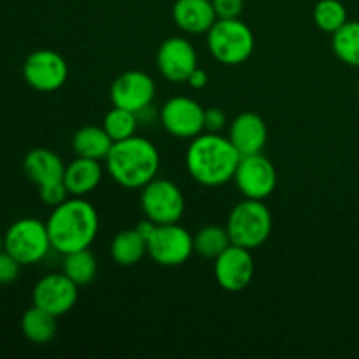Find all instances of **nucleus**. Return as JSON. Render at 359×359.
<instances>
[{"instance_id":"1","label":"nucleus","mask_w":359,"mask_h":359,"mask_svg":"<svg viewBox=\"0 0 359 359\" xmlns=\"http://www.w3.org/2000/svg\"><path fill=\"white\" fill-rule=\"evenodd\" d=\"M51 248L60 255L90 249L98 233V214L84 196H72L53 207L48 223Z\"/></svg>"},{"instance_id":"2","label":"nucleus","mask_w":359,"mask_h":359,"mask_svg":"<svg viewBox=\"0 0 359 359\" xmlns=\"http://www.w3.org/2000/svg\"><path fill=\"white\" fill-rule=\"evenodd\" d=\"M241 158L230 139L207 132L205 135H196L189 144L186 168L198 184L216 188L235 177Z\"/></svg>"},{"instance_id":"3","label":"nucleus","mask_w":359,"mask_h":359,"mask_svg":"<svg viewBox=\"0 0 359 359\" xmlns=\"http://www.w3.org/2000/svg\"><path fill=\"white\" fill-rule=\"evenodd\" d=\"M105 165L111 177L119 186L139 189L156 177L160 170V153L153 142L133 135L112 144Z\"/></svg>"},{"instance_id":"4","label":"nucleus","mask_w":359,"mask_h":359,"mask_svg":"<svg viewBox=\"0 0 359 359\" xmlns=\"http://www.w3.org/2000/svg\"><path fill=\"white\" fill-rule=\"evenodd\" d=\"M226 230L231 244L252 251L269 241L272 233V214L263 200L245 198L231 209Z\"/></svg>"},{"instance_id":"5","label":"nucleus","mask_w":359,"mask_h":359,"mask_svg":"<svg viewBox=\"0 0 359 359\" xmlns=\"http://www.w3.org/2000/svg\"><path fill=\"white\" fill-rule=\"evenodd\" d=\"M207 46L217 62L224 65H241L252 55L255 35L238 18L217 20L207 32Z\"/></svg>"},{"instance_id":"6","label":"nucleus","mask_w":359,"mask_h":359,"mask_svg":"<svg viewBox=\"0 0 359 359\" xmlns=\"http://www.w3.org/2000/svg\"><path fill=\"white\" fill-rule=\"evenodd\" d=\"M51 248L48 226L35 217H23L9 226L4 235V251L21 265L42 262Z\"/></svg>"},{"instance_id":"7","label":"nucleus","mask_w":359,"mask_h":359,"mask_svg":"<svg viewBox=\"0 0 359 359\" xmlns=\"http://www.w3.org/2000/svg\"><path fill=\"white\" fill-rule=\"evenodd\" d=\"M195 251L193 235L177 223L156 224L147 238V255L161 266H179Z\"/></svg>"},{"instance_id":"8","label":"nucleus","mask_w":359,"mask_h":359,"mask_svg":"<svg viewBox=\"0 0 359 359\" xmlns=\"http://www.w3.org/2000/svg\"><path fill=\"white\" fill-rule=\"evenodd\" d=\"M140 205L147 219L153 223H179L184 214V196L172 181L154 177L142 188Z\"/></svg>"},{"instance_id":"9","label":"nucleus","mask_w":359,"mask_h":359,"mask_svg":"<svg viewBox=\"0 0 359 359\" xmlns=\"http://www.w3.org/2000/svg\"><path fill=\"white\" fill-rule=\"evenodd\" d=\"M23 77L34 90L51 93L65 84L69 77V65L60 53L53 49H37L25 60Z\"/></svg>"},{"instance_id":"10","label":"nucleus","mask_w":359,"mask_h":359,"mask_svg":"<svg viewBox=\"0 0 359 359\" xmlns=\"http://www.w3.org/2000/svg\"><path fill=\"white\" fill-rule=\"evenodd\" d=\"M233 181L245 198L265 200L276 191L277 172L272 161L262 153L242 156Z\"/></svg>"},{"instance_id":"11","label":"nucleus","mask_w":359,"mask_h":359,"mask_svg":"<svg viewBox=\"0 0 359 359\" xmlns=\"http://www.w3.org/2000/svg\"><path fill=\"white\" fill-rule=\"evenodd\" d=\"M255 259L249 249L231 244L214 259V277L224 291L238 293L251 284Z\"/></svg>"},{"instance_id":"12","label":"nucleus","mask_w":359,"mask_h":359,"mask_svg":"<svg viewBox=\"0 0 359 359\" xmlns=\"http://www.w3.org/2000/svg\"><path fill=\"white\" fill-rule=\"evenodd\" d=\"M205 109L188 97H174L161 107L160 119L163 128L177 139H195L203 132Z\"/></svg>"},{"instance_id":"13","label":"nucleus","mask_w":359,"mask_h":359,"mask_svg":"<svg viewBox=\"0 0 359 359\" xmlns=\"http://www.w3.org/2000/svg\"><path fill=\"white\" fill-rule=\"evenodd\" d=\"M77 287L79 286L63 272L49 273L35 284L32 300H34V305L60 318L76 307L77 297H79Z\"/></svg>"},{"instance_id":"14","label":"nucleus","mask_w":359,"mask_h":359,"mask_svg":"<svg viewBox=\"0 0 359 359\" xmlns=\"http://www.w3.org/2000/svg\"><path fill=\"white\" fill-rule=\"evenodd\" d=\"M154 81L140 70H128L114 79L111 86V100L114 107L126 109L135 114L146 111L154 98Z\"/></svg>"},{"instance_id":"15","label":"nucleus","mask_w":359,"mask_h":359,"mask_svg":"<svg viewBox=\"0 0 359 359\" xmlns=\"http://www.w3.org/2000/svg\"><path fill=\"white\" fill-rule=\"evenodd\" d=\"M158 69L172 83H186L196 69V51L191 42L182 37H170L160 46L156 55Z\"/></svg>"},{"instance_id":"16","label":"nucleus","mask_w":359,"mask_h":359,"mask_svg":"<svg viewBox=\"0 0 359 359\" xmlns=\"http://www.w3.org/2000/svg\"><path fill=\"white\" fill-rule=\"evenodd\" d=\"M230 142L241 156L262 153L269 139V130L262 116L255 112H242L230 125Z\"/></svg>"},{"instance_id":"17","label":"nucleus","mask_w":359,"mask_h":359,"mask_svg":"<svg viewBox=\"0 0 359 359\" xmlns=\"http://www.w3.org/2000/svg\"><path fill=\"white\" fill-rule=\"evenodd\" d=\"M172 18L186 34H207L217 21L212 0H177Z\"/></svg>"},{"instance_id":"18","label":"nucleus","mask_w":359,"mask_h":359,"mask_svg":"<svg viewBox=\"0 0 359 359\" xmlns=\"http://www.w3.org/2000/svg\"><path fill=\"white\" fill-rule=\"evenodd\" d=\"M23 168L27 177L35 182L39 188L63 181V174H65V165H63L62 158L46 147L32 149L25 156Z\"/></svg>"},{"instance_id":"19","label":"nucleus","mask_w":359,"mask_h":359,"mask_svg":"<svg viewBox=\"0 0 359 359\" xmlns=\"http://www.w3.org/2000/svg\"><path fill=\"white\" fill-rule=\"evenodd\" d=\"M102 175H104V170H102L100 161L77 156L72 163L65 167L63 182L72 196H86L93 189H97Z\"/></svg>"},{"instance_id":"20","label":"nucleus","mask_w":359,"mask_h":359,"mask_svg":"<svg viewBox=\"0 0 359 359\" xmlns=\"http://www.w3.org/2000/svg\"><path fill=\"white\" fill-rule=\"evenodd\" d=\"M112 139L107 135L104 126H83L72 137V147L77 156L90 160H105L111 153Z\"/></svg>"},{"instance_id":"21","label":"nucleus","mask_w":359,"mask_h":359,"mask_svg":"<svg viewBox=\"0 0 359 359\" xmlns=\"http://www.w3.org/2000/svg\"><path fill=\"white\" fill-rule=\"evenodd\" d=\"M147 252V241L137 228L119 231L111 244V256L118 265L133 266Z\"/></svg>"},{"instance_id":"22","label":"nucleus","mask_w":359,"mask_h":359,"mask_svg":"<svg viewBox=\"0 0 359 359\" xmlns=\"http://www.w3.org/2000/svg\"><path fill=\"white\" fill-rule=\"evenodd\" d=\"M56 316L49 314L44 309L34 305L28 309L21 318V332L30 342L34 344H48L56 335Z\"/></svg>"},{"instance_id":"23","label":"nucleus","mask_w":359,"mask_h":359,"mask_svg":"<svg viewBox=\"0 0 359 359\" xmlns=\"http://www.w3.org/2000/svg\"><path fill=\"white\" fill-rule=\"evenodd\" d=\"M63 273L77 286H86L97 277V259L90 249L63 255Z\"/></svg>"},{"instance_id":"24","label":"nucleus","mask_w":359,"mask_h":359,"mask_svg":"<svg viewBox=\"0 0 359 359\" xmlns=\"http://www.w3.org/2000/svg\"><path fill=\"white\" fill-rule=\"evenodd\" d=\"M333 51L351 67H359V21H347L333 34Z\"/></svg>"},{"instance_id":"25","label":"nucleus","mask_w":359,"mask_h":359,"mask_svg":"<svg viewBox=\"0 0 359 359\" xmlns=\"http://www.w3.org/2000/svg\"><path fill=\"white\" fill-rule=\"evenodd\" d=\"M193 245L200 256L207 259H216L224 249L231 245V238L226 228L221 226H205L196 231L193 237Z\"/></svg>"},{"instance_id":"26","label":"nucleus","mask_w":359,"mask_h":359,"mask_svg":"<svg viewBox=\"0 0 359 359\" xmlns=\"http://www.w3.org/2000/svg\"><path fill=\"white\" fill-rule=\"evenodd\" d=\"M137 126H139V121H137L135 112L121 107H112L104 118V130L111 137L112 142H121L133 137Z\"/></svg>"},{"instance_id":"27","label":"nucleus","mask_w":359,"mask_h":359,"mask_svg":"<svg viewBox=\"0 0 359 359\" xmlns=\"http://www.w3.org/2000/svg\"><path fill=\"white\" fill-rule=\"evenodd\" d=\"M314 23L323 32L335 34L347 23V11L340 0H319L314 7Z\"/></svg>"},{"instance_id":"28","label":"nucleus","mask_w":359,"mask_h":359,"mask_svg":"<svg viewBox=\"0 0 359 359\" xmlns=\"http://www.w3.org/2000/svg\"><path fill=\"white\" fill-rule=\"evenodd\" d=\"M69 195L70 193L63 181L53 182V184L41 186V188H39V196H41L42 202L49 207H56L60 205V203H63L69 198Z\"/></svg>"},{"instance_id":"29","label":"nucleus","mask_w":359,"mask_h":359,"mask_svg":"<svg viewBox=\"0 0 359 359\" xmlns=\"http://www.w3.org/2000/svg\"><path fill=\"white\" fill-rule=\"evenodd\" d=\"M21 263L16 262L7 251L0 252V284H11L20 277Z\"/></svg>"},{"instance_id":"30","label":"nucleus","mask_w":359,"mask_h":359,"mask_svg":"<svg viewBox=\"0 0 359 359\" xmlns=\"http://www.w3.org/2000/svg\"><path fill=\"white\" fill-rule=\"evenodd\" d=\"M212 6L217 20H230V18L241 16L244 9V0H212Z\"/></svg>"},{"instance_id":"31","label":"nucleus","mask_w":359,"mask_h":359,"mask_svg":"<svg viewBox=\"0 0 359 359\" xmlns=\"http://www.w3.org/2000/svg\"><path fill=\"white\" fill-rule=\"evenodd\" d=\"M226 125V116L221 109L210 107L205 109V114H203V130L210 133H219L221 130Z\"/></svg>"},{"instance_id":"32","label":"nucleus","mask_w":359,"mask_h":359,"mask_svg":"<svg viewBox=\"0 0 359 359\" xmlns=\"http://www.w3.org/2000/svg\"><path fill=\"white\" fill-rule=\"evenodd\" d=\"M186 83H188L193 90H202V88H205L207 83H209V76H207L205 70L196 67V69L191 72V76L188 77V81H186Z\"/></svg>"},{"instance_id":"33","label":"nucleus","mask_w":359,"mask_h":359,"mask_svg":"<svg viewBox=\"0 0 359 359\" xmlns=\"http://www.w3.org/2000/svg\"><path fill=\"white\" fill-rule=\"evenodd\" d=\"M4 251V235L0 233V252Z\"/></svg>"}]
</instances>
